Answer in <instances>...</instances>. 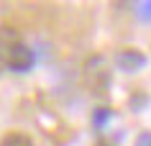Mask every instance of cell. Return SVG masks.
<instances>
[{"label":"cell","mask_w":151,"mask_h":146,"mask_svg":"<svg viewBox=\"0 0 151 146\" xmlns=\"http://www.w3.org/2000/svg\"><path fill=\"white\" fill-rule=\"evenodd\" d=\"M0 146H33L31 138L26 136V133H18V131H13V133H8V136L3 138V144Z\"/></svg>","instance_id":"obj_3"},{"label":"cell","mask_w":151,"mask_h":146,"mask_svg":"<svg viewBox=\"0 0 151 146\" xmlns=\"http://www.w3.org/2000/svg\"><path fill=\"white\" fill-rule=\"evenodd\" d=\"M136 16L141 21H151V3H138L136 5Z\"/></svg>","instance_id":"obj_4"},{"label":"cell","mask_w":151,"mask_h":146,"mask_svg":"<svg viewBox=\"0 0 151 146\" xmlns=\"http://www.w3.org/2000/svg\"><path fill=\"white\" fill-rule=\"evenodd\" d=\"M105 118H110V108H97V110H95V123L100 126Z\"/></svg>","instance_id":"obj_5"},{"label":"cell","mask_w":151,"mask_h":146,"mask_svg":"<svg viewBox=\"0 0 151 146\" xmlns=\"http://www.w3.org/2000/svg\"><path fill=\"white\" fill-rule=\"evenodd\" d=\"M0 69H5V64H3V59H0Z\"/></svg>","instance_id":"obj_7"},{"label":"cell","mask_w":151,"mask_h":146,"mask_svg":"<svg viewBox=\"0 0 151 146\" xmlns=\"http://www.w3.org/2000/svg\"><path fill=\"white\" fill-rule=\"evenodd\" d=\"M85 85L95 95H105V90L110 87V64L105 57H92L85 64Z\"/></svg>","instance_id":"obj_1"},{"label":"cell","mask_w":151,"mask_h":146,"mask_svg":"<svg viewBox=\"0 0 151 146\" xmlns=\"http://www.w3.org/2000/svg\"><path fill=\"white\" fill-rule=\"evenodd\" d=\"M95 146H110V144H95Z\"/></svg>","instance_id":"obj_8"},{"label":"cell","mask_w":151,"mask_h":146,"mask_svg":"<svg viewBox=\"0 0 151 146\" xmlns=\"http://www.w3.org/2000/svg\"><path fill=\"white\" fill-rule=\"evenodd\" d=\"M136 146H151V133H149V131L138 133V138H136Z\"/></svg>","instance_id":"obj_6"},{"label":"cell","mask_w":151,"mask_h":146,"mask_svg":"<svg viewBox=\"0 0 151 146\" xmlns=\"http://www.w3.org/2000/svg\"><path fill=\"white\" fill-rule=\"evenodd\" d=\"M115 64H118L120 72L133 74V72H138V69H143V64H146V57H143L138 49H123L118 57H115Z\"/></svg>","instance_id":"obj_2"}]
</instances>
